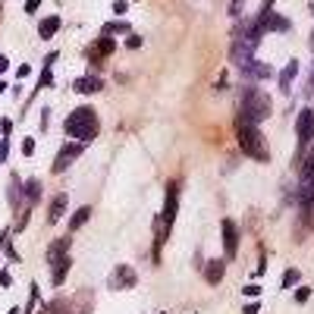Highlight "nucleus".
Wrapping results in <instances>:
<instances>
[{"label":"nucleus","mask_w":314,"mask_h":314,"mask_svg":"<svg viewBox=\"0 0 314 314\" xmlns=\"http://www.w3.org/2000/svg\"><path fill=\"white\" fill-rule=\"evenodd\" d=\"M270 98L267 95H258V91H245L242 95V107H239V117H245V120H251V123H261V120H267L270 117Z\"/></svg>","instance_id":"3"},{"label":"nucleus","mask_w":314,"mask_h":314,"mask_svg":"<svg viewBox=\"0 0 314 314\" xmlns=\"http://www.w3.org/2000/svg\"><path fill=\"white\" fill-rule=\"evenodd\" d=\"M66 270H69V258H63V261H57L53 264V283H63V276H66Z\"/></svg>","instance_id":"22"},{"label":"nucleus","mask_w":314,"mask_h":314,"mask_svg":"<svg viewBox=\"0 0 314 314\" xmlns=\"http://www.w3.org/2000/svg\"><path fill=\"white\" fill-rule=\"evenodd\" d=\"M129 28H132V25H129L126 19H117V22L104 25V35H129Z\"/></svg>","instance_id":"21"},{"label":"nucleus","mask_w":314,"mask_h":314,"mask_svg":"<svg viewBox=\"0 0 314 314\" xmlns=\"http://www.w3.org/2000/svg\"><path fill=\"white\" fill-rule=\"evenodd\" d=\"M66 248H69V239H57V242L50 245V254H47V261H50V264L63 261V258H66Z\"/></svg>","instance_id":"16"},{"label":"nucleus","mask_w":314,"mask_h":314,"mask_svg":"<svg viewBox=\"0 0 314 314\" xmlns=\"http://www.w3.org/2000/svg\"><path fill=\"white\" fill-rule=\"evenodd\" d=\"M88 217H91V208H88V205H85V208H79L76 214H72V220H69V230L85 226V223H88Z\"/></svg>","instance_id":"20"},{"label":"nucleus","mask_w":314,"mask_h":314,"mask_svg":"<svg viewBox=\"0 0 314 314\" xmlns=\"http://www.w3.org/2000/svg\"><path fill=\"white\" fill-rule=\"evenodd\" d=\"M19 186H22V182H19V176L13 173V182H10V208H13V211L22 205V189H19Z\"/></svg>","instance_id":"17"},{"label":"nucleus","mask_w":314,"mask_h":314,"mask_svg":"<svg viewBox=\"0 0 314 314\" xmlns=\"http://www.w3.org/2000/svg\"><path fill=\"white\" fill-rule=\"evenodd\" d=\"M126 47H129V50H138V47H141V35H129V38H126Z\"/></svg>","instance_id":"24"},{"label":"nucleus","mask_w":314,"mask_h":314,"mask_svg":"<svg viewBox=\"0 0 314 314\" xmlns=\"http://www.w3.org/2000/svg\"><path fill=\"white\" fill-rule=\"evenodd\" d=\"M258 311H261V302H251V305L242 308V314H258Z\"/></svg>","instance_id":"27"},{"label":"nucleus","mask_w":314,"mask_h":314,"mask_svg":"<svg viewBox=\"0 0 314 314\" xmlns=\"http://www.w3.org/2000/svg\"><path fill=\"white\" fill-rule=\"evenodd\" d=\"M28 72H32V66H28V63H22L19 69H16V79H25V76H28Z\"/></svg>","instance_id":"28"},{"label":"nucleus","mask_w":314,"mask_h":314,"mask_svg":"<svg viewBox=\"0 0 314 314\" xmlns=\"http://www.w3.org/2000/svg\"><path fill=\"white\" fill-rule=\"evenodd\" d=\"M176 208H179V186H176V182H170V189H167V201H163V236L170 233L173 220H176Z\"/></svg>","instance_id":"4"},{"label":"nucleus","mask_w":314,"mask_h":314,"mask_svg":"<svg viewBox=\"0 0 314 314\" xmlns=\"http://www.w3.org/2000/svg\"><path fill=\"white\" fill-rule=\"evenodd\" d=\"M82 148H85V141H69V145H63L60 148V154H57V160H53V170H66L72 160H76L79 154H82Z\"/></svg>","instance_id":"6"},{"label":"nucleus","mask_w":314,"mask_h":314,"mask_svg":"<svg viewBox=\"0 0 314 314\" xmlns=\"http://www.w3.org/2000/svg\"><path fill=\"white\" fill-rule=\"evenodd\" d=\"M311 44H314V35H311Z\"/></svg>","instance_id":"36"},{"label":"nucleus","mask_w":314,"mask_h":314,"mask_svg":"<svg viewBox=\"0 0 314 314\" xmlns=\"http://www.w3.org/2000/svg\"><path fill=\"white\" fill-rule=\"evenodd\" d=\"M267 10H273V0H264V7H261V13H267Z\"/></svg>","instance_id":"34"},{"label":"nucleus","mask_w":314,"mask_h":314,"mask_svg":"<svg viewBox=\"0 0 314 314\" xmlns=\"http://www.w3.org/2000/svg\"><path fill=\"white\" fill-rule=\"evenodd\" d=\"M205 280H208L211 286H217L220 280H223V261H211V264L205 267Z\"/></svg>","instance_id":"15"},{"label":"nucleus","mask_w":314,"mask_h":314,"mask_svg":"<svg viewBox=\"0 0 314 314\" xmlns=\"http://www.w3.org/2000/svg\"><path fill=\"white\" fill-rule=\"evenodd\" d=\"M135 283H138L135 270H132V267H126V264H120L113 273H110V289H132Z\"/></svg>","instance_id":"7"},{"label":"nucleus","mask_w":314,"mask_h":314,"mask_svg":"<svg viewBox=\"0 0 314 314\" xmlns=\"http://www.w3.org/2000/svg\"><path fill=\"white\" fill-rule=\"evenodd\" d=\"M101 88H104V82L95 79V76H88V79H79V82H76V91H79V95H95V91H101Z\"/></svg>","instance_id":"13"},{"label":"nucleus","mask_w":314,"mask_h":314,"mask_svg":"<svg viewBox=\"0 0 314 314\" xmlns=\"http://www.w3.org/2000/svg\"><path fill=\"white\" fill-rule=\"evenodd\" d=\"M299 280H302V273L295 270V267H289V270L283 273V289H289V286H299Z\"/></svg>","instance_id":"23"},{"label":"nucleus","mask_w":314,"mask_h":314,"mask_svg":"<svg viewBox=\"0 0 314 314\" xmlns=\"http://www.w3.org/2000/svg\"><path fill=\"white\" fill-rule=\"evenodd\" d=\"M242 4H245V0H233V4H230V13H233V16H239V10H242Z\"/></svg>","instance_id":"29"},{"label":"nucleus","mask_w":314,"mask_h":314,"mask_svg":"<svg viewBox=\"0 0 314 314\" xmlns=\"http://www.w3.org/2000/svg\"><path fill=\"white\" fill-rule=\"evenodd\" d=\"M66 135H72L76 141H91L98 135V113L91 107H76L63 123Z\"/></svg>","instance_id":"2"},{"label":"nucleus","mask_w":314,"mask_h":314,"mask_svg":"<svg viewBox=\"0 0 314 314\" xmlns=\"http://www.w3.org/2000/svg\"><path fill=\"white\" fill-rule=\"evenodd\" d=\"M236 248H239V226L233 220H223V251H226V261L236 258Z\"/></svg>","instance_id":"9"},{"label":"nucleus","mask_w":314,"mask_h":314,"mask_svg":"<svg viewBox=\"0 0 314 314\" xmlns=\"http://www.w3.org/2000/svg\"><path fill=\"white\" fill-rule=\"evenodd\" d=\"M57 28H60V19H57V16H47V19L38 25V38H53V35H57Z\"/></svg>","instance_id":"14"},{"label":"nucleus","mask_w":314,"mask_h":314,"mask_svg":"<svg viewBox=\"0 0 314 314\" xmlns=\"http://www.w3.org/2000/svg\"><path fill=\"white\" fill-rule=\"evenodd\" d=\"M308 295H311V289H308V286H299V289H295V302H308Z\"/></svg>","instance_id":"25"},{"label":"nucleus","mask_w":314,"mask_h":314,"mask_svg":"<svg viewBox=\"0 0 314 314\" xmlns=\"http://www.w3.org/2000/svg\"><path fill=\"white\" fill-rule=\"evenodd\" d=\"M236 138H239V148H242L245 154H251L254 160H267V141L261 138L258 132V123L245 120V117H236Z\"/></svg>","instance_id":"1"},{"label":"nucleus","mask_w":314,"mask_h":314,"mask_svg":"<svg viewBox=\"0 0 314 314\" xmlns=\"http://www.w3.org/2000/svg\"><path fill=\"white\" fill-rule=\"evenodd\" d=\"M311 10H314V4H311Z\"/></svg>","instance_id":"37"},{"label":"nucleus","mask_w":314,"mask_h":314,"mask_svg":"<svg viewBox=\"0 0 314 314\" xmlns=\"http://www.w3.org/2000/svg\"><path fill=\"white\" fill-rule=\"evenodd\" d=\"M22 154H35V138H22Z\"/></svg>","instance_id":"26"},{"label":"nucleus","mask_w":314,"mask_h":314,"mask_svg":"<svg viewBox=\"0 0 314 314\" xmlns=\"http://www.w3.org/2000/svg\"><path fill=\"white\" fill-rule=\"evenodd\" d=\"M69 208V198L60 192L57 198H53L50 201V208H47V220H50V223H60V217H63V211Z\"/></svg>","instance_id":"10"},{"label":"nucleus","mask_w":314,"mask_h":314,"mask_svg":"<svg viewBox=\"0 0 314 314\" xmlns=\"http://www.w3.org/2000/svg\"><path fill=\"white\" fill-rule=\"evenodd\" d=\"M38 198H41V182H25V195H22V201H28V205H38Z\"/></svg>","instance_id":"19"},{"label":"nucleus","mask_w":314,"mask_h":314,"mask_svg":"<svg viewBox=\"0 0 314 314\" xmlns=\"http://www.w3.org/2000/svg\"><path fill=\"white\" fill-rule=\"evenodd\" d=\"M242 72H245L248 79H270V76H273V69H270L267 63H258V60L245 63V66H242Z\"/></svg>","instance_id":"11"},{"label":"nucleus","mask_w":314,"mask_h":314,"mask_svg":"<svg viewBox=\"0 0 314 314\" xmlns=\"http://www.w3.org/2000/svg\"><path fill=\"white\" fill-rule=\"evenodd\" d=\"M7 69H10V60H7V57H0V72H7Z\"/></svg>","instance_id":"33"},{"label":"nucleus","mask_w":314,"mask_h":314,"mask_svg":"<svg viewBox=\"0 0 314 314\" xmlns=\"http://www.w3.org/2000/svg\"><path fill=\"white\" fill-rule=\"evenodd\" d=\"M38 4H41V0H28V4H25V13H35V10H38Z\"/></svg>","instance_id":"31"},{"label":"nucleus","mask_w":314,"mask_h":314,"mask_svg":"<svg viewBox=\"0 0 314 314\" xmlns=\"http://www.w3.org/2000/svg\"><path fill=\"white\" fill-rule=\"evenodd\" d=\"M113 13H126V0H117V4H113Z\"/></svg>","instance_id":"32"},{"label":"nucleus","mask_w":314,"mask_h":314,"mask_svg":"<svg viewBox=\"0 0 314 314\" xmlns=\"http://www.w3.org/2000/svg\"><path fill=\"white\" fill-rule=\"evenodd\" d=\"M0 129H4V135H10V129H13V120H0Z\"/></svg>","instance_id":"30"},{"label":"nucleus","mask_w":314,"mask_h":314,"mask_svg":"<svg viewBox=\"0 0 314 314\" xmlns=\"http://www.w3.org/2000/svg\"><path fill=\"white\" fill-rule=\"evenodd\" d=\"M10 314H19V308H13V311H10Z\"/></svg>","instance_id":"35"},{"label":"nucleus","mask_w":314,"mask_h":314,"mask_svg":"<svg viewBox=\"0 0 314 314\" xmlns=\"http://www.w3.org/2000/svg\"><path fill=\"white\" fill-rule=\"evenodd\" d=\"M295 129H299V145L305 148L314 138V110H302V113H299V126H295Z\"/></svg>","instance_id":"8"},{"label":"nucleus","mask_w":314,"mask_h":314,"mask_svg":"<svg viewBox=\"0 0 314 314\" xmlns=\"http://www.w3.org/2000/svg\"><path fill=\"white\" fill-rule=\"evenodd\" d=\"M95 50L101 53V57H107V53H113V50H117V41H113V35H101V38L95 41Z\"/></svg>","instance_id":"18"},{"label":"nucleus","mask_w":314,"mask_h":314,"mask_svg":"<svg viewBox=\"0 0 314 314\" xmlns=\"http://www.w3.org/2000/svg\"><path fill=\"white\" fill-rule=\"evenodd\" d=\"M254 47H258V44H251V41H245V38H236V41H233V50H230V60L242 69L245 63L254 60Z\"/></svg>","instance_id":"5"},{"label":"nucleus","mask_w":314,"mask_h":314,"mask_svg":"<svg viewBox=\"0 0 314 314\" xmlns=\"http://www.w3.org/2000/svg\"><path fill=\"white\" fill-rule=\"evenodd\" d=\"M295 72H299V60H289L286 69L280 72V91H283V95H289V88L295 82Z\"/></svg>","instance_id":"12"}]
</instances>
